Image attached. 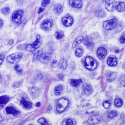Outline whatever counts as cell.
Instances as JSON below:
<instances>
[{"label": "cell", "mask_w": 125, "mask_h": 125, "mask_svg": "<svg viewBox=\"0 0 125 125\" xmlns=\"http://www.w3.org/2000/svg\"><path fill=\"white\" fill-rule=\"evenodd\" d=\"M20 103L24 108L29 109L31 108L32 106V104L29 101H27L24 97H22L20 101Z\"/></svg>", "instance_id": "cell-15"}, {"label": "cell", "mask_w": 125, "mask_h": 125, "mask_svg": "<svg viewBox=\"0 0 125 125\" xmlns=\"http://www.w3.org/2000/svg\"><path fill=\"white\" fill-rule=\"evenodd\" d=\"M125 3L123 2H120L118 5L116 6L115 9L119 11L122 12L125 10Z\"/></svg>", "instance_id": "cell-25"}, {"label": "cell", "mask_w": 125, "mask_h": 125, "mask_svg": "<svg viewBox=\"0 0 125 125\" xmlns=\"http://www.w3.org/2000/svg\"><path fill=\"white\" fill-rule=\"evenodd\" d=\"M1 78V75H0V79Z\"/></svg>", "instance_id": "cell-53"}, {"label": "cell", "mask_w": 125, "mask_h": 125, "mask_svg": "<svg viewBox=\"0 0 125 125\" xmlns=\"http://www.w3.org/2000/svg\"><path fill=\"white\" fill-rule=\"evenodd\" d=\"M125 34L120 37V42L121 43H125Z\"/></svg>", "instance_id": "cell-41"}, {"label": "cell", "mask_w": 125, "mask_h": 125, "mask_svg": "<svg viewBox=\"0 0 125 125\" xmlns=\"http://www.w3.org/2000/svg\"><path fill=\"white\" fill-rule=\"evenodd\" d=\"M102 105L105 109H108L111 106V104L109 101L105 100L103 102V104H102Z\"/></svg>", "instance_id": "cell-32"}, {"label": "cell", "mask_w": 125, "mask_h": 125, "mask_svg": "<svg viewBox=\"0 0 125 125\" xmlns=\"http://www.w3.org/2000/svg\"><path fill=\"white\" fill-rule=\"evenodd\" d=\"M70 5L73 8L77 9H80L83 6V4L81 0H73L69 1Z\"/></svg>", "instance_id": "cell-12"}, {"label": "cell", "mask_w": 125, "mask_h": 125, "mask_svg": "<svg viewBox=\"0 0 125 125\" xmlns=\"http://www.w3.org/2000/svg\"><path fill=\"white\" fill-rule=\"evenodd\" d=\"M82 89L84 93L86 95H89L91 94L93 92V89L91 86L88 84H85L83 87Z\"/></svg>", "instance_id": "cell-16"}, {"label": "cell", "mask_w": 125, "mask_h": 125, "mask_svg": "<svg viewBox=\"0 0 125 125\" xmlns=\"http://www.w3.org/2000/svg\"><path fill=\"white\" fill-rule=\"evenodd\" d=\"M52 108L51 106H49V107L48 108V110H52Z\"/></svg>", "instance_id": "cell-51"}, {"label": "cell", "mask_w": 125, "mask_h": 125, "mask_svg": "<svg viewBox=\"0 0 125 125\" xmlns=\"http://www.w3.org/2000/svg\"><path fill=\"white\" fill-rule=\"evenodd\" d=\"M3 23L2 20L0 18V30L1 29L3 25Z\"/></svg>", "instance_id": "cell-45"}, {"label": "cell", "mask_w": 125, "mask_h": 125, "mask_svg": "<svg viewBox=\"0 0 125 125\" xmlns=\"http://www.w3.org/2000/svg\"><path fill=\"white\" fill-rule=\"evenodd\" d=\"M42 49H38L34 51L33 53V61H35L40 59L42 54Z\"/></svg>", "instance_id": "cell-11"}, {"label": "cell", "mask_w": 125, "mask_h": 125, "mask_svg": "<svg viewBox=\"0 0 125 125\" xmlns=\"http://www.w3.org/2000/svg\"><path fill=\"white\" fill-rule=\"evenodd\" d=\"M23 83V81L17 82L15 83L13 85V87L15 88H17L20 87Z\"/></svg>", "instance_id": "cell-40"}, {"label": "cell", "mask_w": 125, "mask_h": 125, "mask_svg": "<svg viewBox=\"0 0 125 125\" xmlns=\"http://www.w3.org/2000/svg\"><path fill=\"white\" fill-rule=\"evenodd\" d=\"M83 43L87 48H91L93 47L94 44L93 40L89 36L85 37Z\"/></svg>", "instance_id": "cell-14"}, {"label": "cell", "mask_w": 125, "mask_h": 125, "mask_svg": "<svg viewBox=\"0 0 125 125\" xmlns=\"http://www.w3.org/2000/svg\"></svg>", "instance_id": "cell-54"}, {"label": "cell", "mask_w": 125, "mask_h": 125, "mask_svg": "<svg viewBox=\"0 0 125 125\" xmlns=\"http://www.w3.org/2000/svg\"><path fill=\"white\" fill-rule=\"evenodd\" d=\"M57 62V61L56 60H53L52 61V65H53L55 63H56Z\"/></svg>", "instance_id": "cell-49"}, {"label": "cell", "mask_w": 125, "mask_h": 125, "mask_svg": "<svg viewBox=\"0 0 125 125\" xmlns=\"http://www.w3.org/2000/svg\"><path fill=\"white\" fill-rule=\"evenodd\" d=\"M62 21L63 25L67 27L72 25L73 20V18L71 16H67L63 18Z\"/></svg>", "instance_id": "cell-10"}, {"label": "cell", "mask_w": 125, "mask_h": 125, "mask_svg": "<svg viewBox=\"0 0 125 125\" xmlns=\"http://www.w3.org/2000/svg\"><path fill=\"white\" fill-rule=\"evenodd\" d=\"M110 1V0H103V2L104 3H107Z\"/></svg>", "instance_id": "cell-50"}, {"label": "cell", "mask_w": 125, "mask_h": 125, "mask_svg": "<svg viewBox=\"0 0 125 125\" xmlns=\"http://www.w3.org/2000/svg\"><path fill=\"white\" fill-rule=\"evenodd\" d=\"M8 44L10 45H11L13 44V41L12 40H10L8 42Z\"/></svg>", "instance_id": "cell-44"}, {"label": "cell", "mask_w": 125, "mask_h": 125, "mask_svg": "<svg viewBox=\"0 0 125 125\" xmlns=\"http://www.w3.org/2000/svg\"><path fill=\"white\" fill-rule=\"evenodd\" d=\"M105 7L106 10L109 11H112L113 10L114 5L113 3H108L105 5Z\"/></svg>", "instance_id": "cell-31"}, {"label": "cell", "mask_w": 125, "mask_h": 125, "mask_svg": "<svg viewBox=\"0 0 125 125\" xmlns=\"http://www.w3.org/2000/svg\"><path fill=\"white\" fill-rule=\"evenodd\" d=\"M23 54L21 52H18L10 55L7 58L8 62L12 64L19 62L22 57Z\"/></svg>", "instance_id": "cell-4"}, {"label": "cell", "mask_w": 125, "mask_h": 125, "mask_svg": "<svg viewBox=\"0 0 125 125\" xmlns=\"http://www.w3.org/2000/svg\"><path fill=\"white\" fill-rule=\"evenodd\" d=\"M63 87L62 86L59 85L56 87L54 89V93L55 95H58L61 94V91H62Z\"/></svg>", "instance_id": "cell-28"}, {"label": "cell", "mask_w": 125, "mask_h": 125, "mask_svg": "<svg viewBox=\"0 0 125 125\" xmlns=\"http://www.w3.org/2000/svg\"><path fill=\"white\" fill-rule=\"evenodd\" d=\"M73 121L69 119H67L63 122L62 125H73Z\"/></svg>", "instance_id": "cell-36"}, {"label": "cell", "mask_w": 125, "mask_h": 125, "mask_svg": "<svg viewBox=\"0 0 125 125\" xmlns=\"http://www.w3.org/2000/svg\"><path fill=\"white\" fill-rule=\"evenodd\" d=\"M75 54L77 57H81L83 55V51L81 49H77L75 51Z\"/></svg>", "instance_id": "cell-35"}, {"label": "cell", "mask_w": 125, "mask_h": 125, "mask_svg": "<svg viewBox=\"0 0 125 125\" xmlns=\"http://www.w3.org/2000/svg\"><path fill=\"white\" fill-rule=\"evenodd\" d=\"M118 21L116 19H111L104 21L103 23V26L104 29L107 30H112L116 27Z\"/></svg>", "instance_id": "cell-5"}, {"label": "cell", "mask_w": 125, "mask_h": 125, "mask_svg": "<svg viewBox=\"0 0 125 125\" xmlns=\"http://www.w3.org/2000/svg\"><path fill=\"white\" fill-rule=\"evenodd\" d=\"M6 111L7 114H12L14 116L17 115L20 113L19 111L12 106H9L6 107Z\"/></svg>", "instance_id": "cell-13"}, {"label": "cell", "mask_w": 125, "mask_h": 125, "mask_svg": "<svg viewBox=\"0 0 125 125\" xmlns=\"http://www.w3.org/2000/svg\"><path fill=\"white\" fill-rule=\"evenodd\" d=\"M83 62L86 68L90 70H94L97 66V62L91 56H87L86 57Z\"/></svg>", "instance_id": "cell-2"}, {"label": "cell", "mask_w": 125, "mask_h": 125, "mask_svg": "<svg viewBox=\"0 0 125 125\" xmlns=\"http://www.w3.org/2000/svg\"><path fill=\"white\" fill-rule=\"evenodd\" d=\"M36 38V40L35 42L26 46V49L27 51L30 52H34L41 45L42 42L41 37L37 36Z\"/></svg>", "instance_id": "cell-3"}, {"label": "cell", "mask_w": 125, "mask_h": 125, "mask_svg": "<svg viewBox=\"0 0 125 125\" xmlns=\"http://www.w3.org/2000/svg\"><path fill=\"white\" fill-rule=\"evenodd\" d=\"M31 93L32 95L37 97L39 95L40 93V89L38 88L33 87L31 88Z\"/></svg>", "instance_id": "cell-26"}, {"label": "cell", "mask_w": 125, "mask_h": 125, "mask_svg": "<svg viewBox=\"0 0 125 125\" xmlns=\"http://www.w3.org/2000/svg\"><path fill=\"white\" fill-rule=\"evenodd\" d=\"M95 13L96 16L99 18H103L105 17L106 15L105 12L101 9L96 10Z\"/></svg>", "instance_id": "cell-21"}, {"label": "cell", "mask_w": 125, "mask_h": 125, "mask_svg": "<svg viewBox=\"0 0 125 125\" xmlns=\"http://www.w3.org/2000/svg\"><path fill=\"white\" fill-rule=\"evenodd\" d=\"M50 2L51 0H42V6L43 7H46L50 3Z\"/></svg>", "instance_id": "cell-37"}, {"label": "cell", "mask_w": 125, "mask_h": 125, "mask_svg": "<svg viewBox=\"0 0 125 125\" xmlns=\"http://www.w3.org/2000/svg\"><path fill=\"white\" fill-rule=\"evenodd\" d=\"M43 15H42L40 16V17L37 20V21L36 22V23H38V22H40V21L42 19V18H43Z\"/></svg>", "instance_id": "cell-47"}, {"label": "cell", "mask_w": 125, "mask_h": 125, "mask_svg": "<svg viewBox=\"0 0 125 125\" xmlns=\"http://www.w3.org/2000/svg\"><path fill=\"white\" fill-rule=\"evenodd\" d=\"M19 66L18 65H16L15 67V69L18 73L21 74L22 72V69H19Z\"/></svg>", "instance_id": "cell-39"}, {"label": "cell", "mask_w": 125, "mask_h": 125, "mask_svg": "<svg viewBox=\"0 0 125 125\" xmlns=\"http://www.w3.org/2000/svg\"><path fill=\"white\" fill-rule=\"evenodd\" d=\"M23 14V11L21 10H18L14 11L12 14V20L17 24L21 23V18Z\"/></svg>", "instance_id": "cell-6"}, {"label": "cell", "mask_w": 125, "mask_h": 125, "mask_svg": "<svg viewBox=\"0 0 125 125\" xmlns=\"http://www.w3.org/2000/svg\"><path fill=\"white\" fill-rule=\"evenodd\" d=\"M38 122L40 123L42 125H50L48 123H47L43 118H42L40 119L38 121Z\"/></svg>", "instance_id": "cell-38"}, {"label": "cell", "mask_w": 125, "mask_h": 125, "mask_svg": "<svg viewBox=\"0 0 125 125\" xmlns=\"http://www.w3.org/2000/svg\"><path fill=\"white\" fill-rule=\"evenodd\" d=\"M83 37L82 36H79L74 40L72 45L73 48H74L83 41Z\"/></svg>", "instance_id": "cell-19"}, {"label": "cell", "mask_w": 125, "mask_h": 125, "mask_svg": "<svg viewBox=\"0 0 125 125\" xmlns=\"http://www.w3.org/2000/svg\"><path fill=\"white\" fill-rule=\"evenodd\" d=\"M3 119L0 116V122Z\"/></svg>", "instance_id": "cell-52"}, {"label": "cell", "mask_w": 125, "mask_h": 125, "mask_svg": "<svg viewBox=\"0 0 125 125\" xmlns=\"http://www.w3.org/2000/svg\"><path fill=\"white\" fill-rule=\"evenodd\" d=\"M58 77L61 80H63L64 78V76L62 74L59 75Z\"/></svg>", "instance_id": "cell-46"}, {"label": "cell", "mask_w": 125, "mask_h": 125, "mask_svg": "<svg viewBox=\"0 0 125 125\" xmlns=\"http://www.w3.org/2000/svg\"><path fill=\"white\" fill-rule=\"evenodd\" d=\"M44 8L42 7H40L39 8V9L38 10V14H39L42 13V12L44 11Z\"/></svg>", "instance_id": "cell-43"}, {"label": "cell", "mask_w": 125, "mask_h": 125, "mask_svg": "<svg viewBox=\"0 0 125 125\" xmlns=\"http://www.w3.org/2000/svg\"><path fill=\"white\" fill-rule=\"evenodd\" d=\"M41 105V104L40 102H37L36 104V106L37 107H39Z\"/></svg>", "instance_id": "cell-48"}, {"label": "cell", "mask_w": 125, "mask_h": 125, "mask_svg": "<svg viewBox=\"0 0 125 125\" xmlns=\"http://www.w3.org/2000/svg\"><path fill=\"white\" fill-rule=\"evenodd\" d=\"M67 65V62L64 59H62L59 61L58 66L61 69H65L66 68Z\"/></svg>", "instance_id": "cell-23"}, {"label": "cell", "mask_w": 125, "mask_h": 125, "mask_svg": "<svg viewBox=\"0 0 125 125\" xmlns=\"http://www.w3.org/2000/svg\"><path fill=\"white\" fill-rule=\"evenodd\" d=\"M107 54V51L103 47H100L97 49V54L98 58L102 60L104 59Z\"/></svg>", "instance_id": "cell-9"}, {"label": "cell", "mask_w": 125, "mask_h": 125, "mask_svg": "<svg viewBox=\"0 0 125 125\" xmlns=\"http://www.w3.org/2000/svg\"><path fill=\"white\" fill-rule=\"evenodd\" d=\"M101 119V116L99 115H95L91 116L88 120L87 122L90 124H95L99 122Z\"/></svg>", "instance_id": "cell-8"}, {"label": "cell", "mask_w": 125, "mask_h": 125, "mask_svg": "<svg viewBox=\"0 0 125 125\" xmlns=\"http://www.w3.org/2000/svg\"><path fill=\"white\" fill-rule=\"evenodd\" d=\"M10 10L9 7H8L4 8L1 11V13L5 15H8L10 13Z\"/></svg>", "instance_id": "cell-34"}, {"label": "cell", "mask_w": 125, "mask_h": 125, "mask_svg": "<svg viewBox=\"0 0 125 125\" xmlns=\"http://www.w3.org/2000/svg\"><path fill=\"white\" fill-rule=\"evenodd\" d=\"M117 59L115 57H109L107 60V63L108 65L110 66H115L117 63Z\"/></svg>", "instance_id": "cell-18"}, {"label": "cell", "mask_w": 125, "mask_h": 125, "mask_svg": "<svg viewBox=\"0 0 125 125\" xmlns=\"http://www.w3.org/2000/svg\"><path fill=\"white\" fill-rule=\"evenodd\" d=\"M123 102L122 100L120 98H117L115 100L114 102V104L117 107H120L122 106L123 104Z\"/></svg>", "instance_id": "cell-29"}, {"label": "cell", "mask_w": 125, "mask_h": 125, "mask_svg": "<svg viewBox=\"0 0 125 125\" xmlns=\"http://www.w3.org/2000/svg\"><path fill=\"white\" fill-rule=\"evenodd\" d=\"M82 83V81L81 79L79 80L73 79L71 80L70 83L71 85L73 86L77 87L79 86Z\"/></svg>", "instance_id": "cell-22"}, {"label": "cell", "mask_w": 125, "mask_h": 125, "mask_svg": "<svg viewBox=\"0 0 125 125\" xmlns=\"http://www.w3.org/2000/svg\"><path fill=\"white\" fill-rule=\"evenodd\" d=\"M116 74L115 73L111 72L108 74L107 77V80L108 81L112 82L116 79Z\"/></svg>", "instance_id": "cell-24"}, {"label": "cell", "mask_w": 125, "mask_h": 125, "mask_svg": "<svg viewBox=\"0 0 125 125\" xmlns=\"http://www.w3.org/2000/svg\"><path fill=\"white\" fill-rule=\"evenodd\" d=\"M10 98L8 96H2L0 97V104H7L9 101Z\"/></svg>", "instance_id": "cell-27"}, {"label": "cell", "mask_w": 125, "mask_h": 125, "mask_svg": "<svg viewBox=\"0 0 125 125\" xmlns=\"http://www.w3.org/2000/svg\"><path fill=\"white\" fill-rule=\"evenodd\" d=\"M69 104L68 99L65 98L59 99L57 102L56 110L59 113L63 112L67 108Z\"/></svg>", "instance_id": "cell-1"}, {"label": "cell", "mask_w": 125, "mask_h": 125, "mask_svg": "<svg viewBox=\"0 0 125 125\" xmlns=\"http://www.w3.org/2000/svg\"><path fill=\"white\" fill-rule=\"evenodd\" d=\"M63 8L62 6L59 4L55 6L54 11L57 15H60L63 11Z\"/></svg>", "instance_id": "cell-20"}, {"label": "cell", "mask_w": 125, "mask_h": 125, "mask_svg": "<svg viewBox=\"0 0 125 125\" xmlns=\"http://www.w3.org/2000/svg\"><path fill=\"white\" fill-rule=\"evenodd\" d=\"M5 55L3 54H0V65L2 63L5 58Z\"/></svg>", "instance_id": "cell-42"}, {"label": "cell", "mask_w": 125, "mask_h": 125, "mask_svg": "<svg viewBox=\"0 0 125 125\" xmlns=\"http://www.w3.org/2000/svg\"><path fill=\"white\" fill-rule=\"evenodd\" d=\"M53 24V22L52 20L47 19L43 22L41 25V27L43 30H48L52 28Z\"/></svg>", "instance_id": "cell-7"}, {"label": "cell", "mask_w": 125, "mask_h": 125, "mask_svg": "<svg viewBox=\"0 0 125 125\" xmlns=\"http://www.w3.org/2000/svg\"><path fill=\"white\" fill-rule=\"evenodd\" d=\"M55 36L57 40H60L63 38L64 34L62 32L58 31L55 33Z\"/></svg>", "instance_id": "cell-30"}, {"label": "cell", "mask_w": 125, "mask_h": 125, "mask_svg": "<svg viewBox=\"0 0 125 125\" xmlns=\"http://www.w3.org/2000/svg\"><path fill=\"white\" fill-rule=\"evenodd\" d=\"M117 112L115 111L110 112L108 114V117L110 118H113L117 115Z\"/></svg>", "instance_id": "cell-33"}, {"label": "cell", "mask_w": 125, "mask_h": 125, "mask_svg": "<svg viewBox=\"0 0 125 125\" xmlns=\"http://www.w3.org/2000/svg\"><path fill=\"white\" fill-rule=\"evenodd\" d=\"M51 54L49 53H45L42 54L40 59L41 62L42 63H47L50 60Z\"/></svg>", "instance_id": "cell-17"}]
</instances>
